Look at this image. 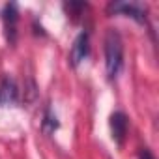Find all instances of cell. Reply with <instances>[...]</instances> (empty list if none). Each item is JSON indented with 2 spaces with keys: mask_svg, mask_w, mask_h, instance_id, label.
<instances>
[{
  "mask_svg": "<svg viewBox=\"0 0 159 159\" xmlns=\"http://www.w3.org/2000/svg\"><path fill=\"white\" fill-rule=\"evenodd\" d=\"M88 4H84V2H66L64 4V8L69 11V15H73V17H77L79 15V11L81 10H84Z\"/></svg>",
  "mask_w": 159,
  "mask_h": 159,
  "instance_id": "ba28073f",
  "label": "cell"
},
{
  "mask_svg": "<svg viewBox=\"0 0 159 159\" xmlns=\"http://www.w3.org/2000/svg\"><path fill=\"white\" fill-rule=\"evenodd\" d=\"M124 67V41L118 30L109 28L105 34V71L109 81L118 79Z\"/></svg>",
  "mask_w": 159,
  "mask_h": 159,
  "instance_id": "6da1fadb",
  "label": "cell"
},
{
  "mask_svg": "<svg viewBox=\"0 0 159 159\" xmlns=\"http://www.w3.org/2000/svg\"><path fill=\"white\" fill-rule=\"evenodd\" d=\"M88 52H90V36L86 30H83L73 41V47L69 51V64L73 67L81 66L86 58H88Z\"/></svg>",
  "mask_w": 159,
  "mask_h": 159,
  "instance_id": "3957f363",
  "label": "cell"
},
{
  "mask_svg": "<svg viewBox=\"0 0 159 159\" xmlns=\"http://www.w3.org/2000/svg\"><path fill=\"white\" fill-rule=\"evenodd\" d=\"M109 125H111V133H112V140L116 144H124L125 137H127V131H129V120L125 116V112L122 111H116L111 114V120H109Z\"/></svg>",
  "mask_w": 159,
  "mask_h": 159,
  "instance_id": "5b68a950",
  "label": "cell"
},
{
  "mask_svg": "<svg viewBox=\"0 0 159 159\" xmlns=\"http://www.w3.org/2000/svg\"><path fill=\"white\" fill-rule=\"evenodd\" d=\"M19 98V90H17V84L11 77H6L2 79L0 83V103L2 105H13Z\"/></svg>",
  "mask_w": 159,
  "mask_h": 159,
  "instance_id": "8992f818",
  "label": "cell"
},
{
  "mask_svg": "<svg viewBox=\"0 0 159 159\" xmlns=\"http://www.w3.org/2000/svg\"><path fill=\"white\" fill-rule=\"evenodd\" d=\"M107 13L111 15H125L135 19L137 23H146L148 6L142 2H111L107 6Z\"/></svg>",
  "mask_w": 159,
  "mask_h": 159,
  "instance_id": "7a4b0ae2",
  "label": "cell"
},
{
  "mask_svg": "<svg viewBox=\"0 0 159 159\" xmlns=\"http://www.w3.org/2000/svg\"><path fill=\"white\" fill-rule=\"evenodd\" d=\"M139 159H155V155H153L148 148H142L140 153H139Z\"/></svg>",
  "mask_w": 159,
  "mask_h": 159,
  "instance_id": "9c48e42d",
  "label": "cell"
},
{
  "mask_svg": "<svg viewBox=\"0 0 159 159\" xmlns=\"http://www.w3.org/2000/svg\"><path fill=\"white\" fill-rule=\"evenodd\" d=\"M58 118H56V114L51 111V109H45V112H43V122H41V127H43V131L45 133H54L56 129H58Z\"/></svg>",
  "mask_w": 159,
  "mask_h": 159,
  "instance_id": "52a82bcc",
  "label": "cell"
},
{
  "mask_svg": "<svg viewBox=\"0 0 159 159\" xmlns=\"http://www.w3.org/2000/svg\"><path fill=\"white\" fill-rule=\"evenodd\" d=\"M2 21H4V30H6V38L8 41L13 45L17 39V23H19V10L17 4H6L2 10Z\"/></svg>",
  "mask_w": 159,
  "mask_h": 159,
  "instance_id": "277c9868",
  "label": "cell"
}]
</instances>
